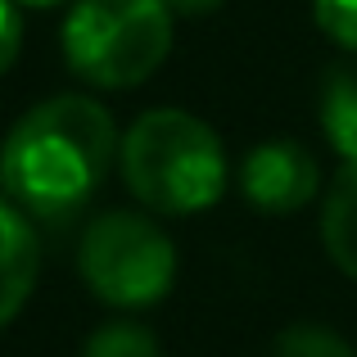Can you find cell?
Here are the masks:
<instances>
[{
	"instance_id": "cell-11",
	"label": "cell",
	"mask_w": 357,
	"mask_h": 357,
	"mask_svg": "<svg viewBox=\"0 0 357 357\" xmlns=\"http://www.w3.org/2000/svg\"><path fill=\"white\" fill-rule=\"evenodd\" d=\"M312 18L340 50L357 54V0H312Z\"/></svg>"
},
{
	"instance_id": "cell-4",
	"label": "cell",
	"mask_w": 357,
	"mask_h": 357,
	"mask_svg": "<svg viewBox=\"0 0 357 357\" xmlns=\"http://www.w3.org/2000/svg\"><path fill=\"white\" fill-rule=\"evenodd\" d=\"M77 276L114 312H145L176 285V244L149 213L105 208L77 240Z\"/></svg>"
},
{
	"instance_id": "cell-1",
	"label": "cell",
	"mask_w": 357,
	"mask_h": 357,
	"mask_svg": "<svg viewBox=\"0 0 357 357\" xmlns=\"http://www.w3.org/2000/svg\"><path fill=\"white\" fill-rule=\"evenodd\" d=\"M118 122L91 96H50L9 127L0 185L41 222H68L100 195L118 158Z\"/></svg>"
},
{
	"instance_id": "cell-13",
	"label": "cell",
	"mask_w": 357,
	"mask_h": 357,
	"mask_svg": "<svg viewBox=\"0 0 357 357\" xmlns=\"http://www.w3.org/2000/svg\"><path fill=\"white\" fill-rule=\"evenodd\" d=\"M218 5H227V0H167V9L172 14H185V18H199V14H213Z\"/></svg>"
},
{
	"instance_id": "cell-6",
	"label": "cell",
	"mask_w": 357,
	"mask_h": 357,
	"mask_svg": "<svg viewBox=\"0 0 357 357\" xmlns=\"http://www.w3.org/2000/svg\"><path fill=\"white\" fill-rule=\"evenodd\" d=\"M41 271V244H36L32 218L9 195H0V331L27 307Z\"/></svg>"
},
{
	"instance_id": "cell-8",
	"label": "cell",
	"mask_w": 357,
	"mask_h": 357,
	"mask_svg": "<svg viewBox=\"0 0 357 357\" xmlns=\"http://www.w3.org/2000/svg\"><path fill=\"white\" fill-rule=\"evenodd\" d=\"M331 149L344 163H357V68L353 63H335L321 77V105H317Z\"/></svg>"
},
{
	"instance_id": "cell-5",
	"label": "cell",
	"mask_w": 357,
	"mask_h": 357,
	"mask_svg": "<svg viewBox=\"0 0 357 357\" xmlns=\"http://www.w3.org/2000/svg\"><path fill=\"white\" fill-rule=\"evenodd\" d=\"M240 195L253 213L262 218H289L303 213L307 204L321 195V167H317L312 149L298 145L289 136L262 140L240 158Z\"/></svg>"
},
{
	"instance_id": "cell-12",
	"label": "cell",
	"mask_w": 357,
	"mask_h": 357,
	"mask_svg": "<svg viewBox=\"0 0 357 357\" xmlns=\"http://www.w3.org/2000/svg\"><path fill=\"white\" fill-rule=\"evenodd\" d=\"M18 0H0V77L14 68L18 50H23V14Z\"/></svg>"
},
{
	"instance_id": "cell-10",
	"label": "cell",
	"mask_w": 357,
	"mask_h": 357,
	"mask_svg": "<svg viewBox=\"0 0 357 357\" xmlns=\"http://www.w3.org/2000/svg\"><path fill=\"white\" fill-rule=\"evenodd\" d=\"M271 357H357L353 344L344 335H335L331 326H312V321H298L285 326L271 344Z\"/></svg>"
},
{
	"instance_id": "cell-7",
	"label": "cell",
	"mask_w": 357,
	"mask_h": 357,
	"mask_svg": "<svg viewBox=\"0 0 357 357\" xmlns=\"http://www.w3.org/2000/svg\"><path fill=\"white\" fill-rule=\"evenodd\" d=\"M321 244H326V258L349 280H357V163H344L326 185Z\"/></svg>"
},
{
	"instance_id": "cell-14",
	"label": "cell",
	"mask_w": 357,
	"mask_h": 357,
	"mask_svg": "<svg viewBox=\"0 0 357 357\" xmlns=\"http://www.w3.org/2000/svg\"><path fill=\"white\" fill-rule=\"evenodd\" d=\"M23 9H54V5H63V0H18Z\"/></svg>"
},
{
	"instance_id": "cell-9",
	"label": "cell",
	"mask_w": 357,
	"mask_h": 357,
	"mask_svg": "<svg viewBox=\"0 0 357 357\" xmlns=\"http://www.w3.org/2000/svg\"><path fill=\"white\" fill-rule=\"evenodd\" d=\"M82 357H163V344L149 326L118 317V321L91 331V340L82 344Z\"/></svg>"
},
{
	"instance_id": "cell-3",
	"label": "cell",
	"mask_w": 357,
	"mask_h": 357,
	"mask_svg": "<svg viewBox=\"0 0 357 357\" xmlns=\"http://www.w3.org/2000/svg\"><path fill=\"white\" fill-rule=\"evenodd\" d=\"M172 18L167 0H73L59 27L63 63L86 86L131 91L167 63Z\"/></svg>"
},
{
	"instance_id": "cell-2",
	"label": "cell",
	"mask_w": 357,
	"mask_h": 357,
	"mask_svg": "<svg viewBox=\"0 0 357 357\" xmlns=\"http://www.w3.org/2000/svg\"><path fill=\"white\" fill-rule=\"evenodd\" d=\"M118 167L140 208L158 218L208 213L227 190L218 131L185 109H145L118 140Z\"/></svg>"
}]
</instances>
